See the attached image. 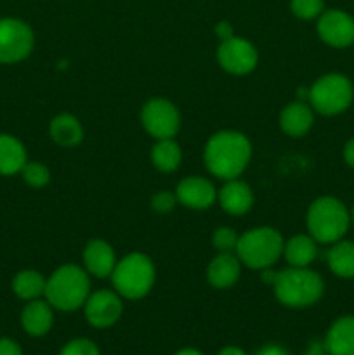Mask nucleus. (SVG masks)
Instances as JSON below:
<instances>
[{
  "label": "nucleus",
  "mask_w": 354,
  "mask_h": 355,
  "mask_svg": "<svg viewBox=\"0 0 354 355\" xmlns=\"http://www.w3.org/2000/svg\"><path fill=\"white\" fill-rule=\"evenodd\" d=\"M252 159L248 137L236 130L215 132L203 149V162L208 172L221 180L238 179Z\"/></svg>",
  "instance_id": "obj_1"
},
{
  "label": "nucleus",
  "mask_w": 354,
  "mask_h": 355,
  "mask_svg": "<svg viewBox=\"0 0 354 355\" xmlns=\"http://www.w3.org/2000/svg\"><path fill=\"white\" fill-rule=\"evenodd\" d=\"M274 297L288 309H307L325 293V281L309 267H288L278 272L273 284Z\"/></svg>",
  "instance_id": "obj_2"
},
{
  "label": "nucleus",
  "mask_w": 354,
  "mask_h": 355,
  "mask_svg": "<svg viewBox=\"0 0 354 355\" xmlns=\"http://www.w3.org/2000/svg\"><path fill=\"white\" fill-rule=\"evenodd\" d=\"M90 295V276L83 267L66 263L47 277L44 298L52 309L61 312H75L83 307Z\"/></svg>",
  "instance_id": "obj_3"
},
{
  "label": "nucleus",
  "mask_w": 354,
  "mask_h": 355,
  "mask_svg": "<svg viewBox=\"0 0 354 355\" xmlns=\"http://www.w3.org/2000/svg\"><path fill=\"white\" fill-rule=\"evenodd\" d=\"M309 236L321 245H333L344 239L351 225V211L333 196H319L309 205L305 215Z\"/></svg>",
  "instance_id": "obj_4"
},
{
  "label": "nucleus",
  "mask_w": 354,
  "mask_h": 355,
  "mask_svg": "<svg viewBox=\"0 0 354 355\" xmlns=\"http://www.w3.org/2000/svg\"><path fill=\"white\" fill-rule=\"evenodd\" d=\"M156 279L153 260L144 253H128L118 260L111 274L115 291L125 300H141L151 291Z\"/></svg>",
  "instance_id": "obj_5"
},
{
  "label": "nucleus",
  "mask_w": 354,
  "mask_h": 355,
  "mask_svg": "<svg viewBox=\"0 0 354 355\" xmlns=\"http://www.w3.org/2000/svg\"><path fill=\"white\" fill-rule=\"evenodd\" d=\"M285 239L280 231L273 227H253L239 236L236 245V257L243 266L253 270H262L273 267L283 257Z\"/></svg>",
  "instance_id": "obj_6"
},
{
  "label": "nucleus",
  "mask_w": 354,
  "mask_h": 355,
  "mask_svg": "<svg viewBox=\"0 0 354 355\" xmlns=\"http://www.w3.org/2000/svg\"><path fill=\"white\" fill-rule=\"evenodd\" d=\"M354 101L353 82L342 73L323 75L309 87V99L312 110L323 116H337L351 107Z\"/></svg>",
  "instance_id": "obj_7"
},
{
  "label": "nucleus",
  "mask_w": 354,
  "mask_h": 355,
  "mask_svg": "<svg viewBox=\"0 0 354 355\" xmlns=\"http://www.w3.org/2000/svg\"><path fill=\"white\" fill-rule=\"evenodd\" d=\"M35 47V33L30 24L17 17L0 19V64L24 61Z\"/></svg>",
  "instance_id": "obj_8"
},
{
  "label": "nucleus",
  "mask_w": 354,
  "mask_h": 355,
  "mask_svg": "<svg viewBox=\"0 0 354 355\" xmlns=\"http://www.w3.org/2000/svg\"><path fill=\"white\" fill-rule=\"evenodd\" d=\"M141 123L144 130L156 141L174 139L180 128V113L176 104L163 97H155L144 103L141 110Z\"/></svg>",
  "instance_id": "obj_9"
},
{
  "label": "nucleus",
  "mask_w": 354,
  "mask_h": 355,
  "mask_svg": "<svg viewBox=\"0 0 354 355\" xmlns=\"http://www.w3.org/2000/svg\"><path fill=\"white\" fill-rule=\"evenodd\" d=\"M217 62L229 75L243 76L257 68L259 52L252 42L233 35L231 38L221 40V45L217 47Z\"/></svg>",
  "instance_id": "obj_10"
},
{
  "label": "nucleus",
  "mask_w": 354,
  "mask_h": 355,
  "mask_svg": "<svg viewBox=\"0 0 354 355\" xmlns=\"http://www.w3.org/2000/svg\"><path fill=\"white\" fill-rule=\"evenodd\" d=\"M124 298L115 290H99L89 295L83 304L87 322L96 329H106L117 324L124 314Z\"/></svg>",
  "instance_id": "obj_11"
},
{
  "label": "nucleus",
  "mask_w": 354,
  "mask_h": 355,
  "mask_svg": "<svg viewBox=\"0 0 354 355\" xmlns=\"http://www.w3.org/2000/svg\"><path fill=\"white\" fill-rule=\"evenodd\" d=\"M316 30L319 38L333 49H347L354 44V17L342 9L323 10Z\"/></svg>",
  "instance_id": "obj_12"
},
{
  "label": "nucleus",
  "mask_w": 354,
  "mask_h": 355,
  "mask_svg": "<svg viewBox=\"0 0 354 355\" xmlns=\"http://www.w3.org/2000/svg\"><path fill=\"white\" fill-rule=\"evenodd\" d=\"M177 203L189 210H208L217 203V193L214 184L200 175L186 177L176 187Z\"/></svg>",
  "instance_id": "obj_13"
},
{
  "label": "nucleus",
  "mask_w": 354,
  "mask_h": 355,
  "mask_svg": "<svg viewBox=\"0 0 354 355\" xmlns=\"http://www.w3.org/2000/svg\"><path fill=\"white\" fill-rule=\"evenodd\" d=\"M117 262L113 246L104 239H90L83 248V269L89 272V276L97 279L111 277Z\"/></svg>",
  "instance_id": "obj_14"
},
{
  "label": "nucleus",
  "mask_w": 354,
  "mask_h": 355,
  "mask_svg": "<svg viewBox=\"0 0 354 355\" xmlns=\"http://www.w3.org/2000/svg\"><path fill=\"white\" fill-rule=\"evenodd\" d=\"M217 201L222 210L229 215H245L253 207L252 187L239 179L226 180L224 186L217 193Z\"/></svg>",
  "instance_id": "obj_15"
},
{
  "label": "nucleus",
  "mask_w": 354,
  "mask_h": 355,
  "mask_svg": "<svg viewBox=\"0 0 354 355\" xmlns=\"http://www.w3.org/2000/svg\"><path fill=\"white\" fill-rule=\"evenodd\" d=\"M52 324H54V309L47 300L37 298V300L26 302L21 311V328L26 335L40 338L51 331Z\"/></svg>",
  "instance_id": "obj_16"
},
{
  "label": "nucleus",
  "mask_w": 354,
  "mask_h": 355,
  "mask_svg": "<svg viewBox=\"0 0 354 355\" xmlns=\"http://www.w3.org/2000/svg\"><path fill=\"white\" fill-rule=\"evenodd\" d=\"M242 266L236 253H219L212 259L207 269V281L215 290H229L238 283Z\"/></svg>",
  "instance_id": "obj_17"
},
{
  "label": "nucleus",
  "mask_w": 354,
  "mask_h": 355,
  "mask_svg": "<svg viewBox=\"0 0 354 355\" xmlns=\"http://www.w3.org/2000/svg\"><path fill=\"white\" fill-rule=\"evenodd\" d=\"M314 125V110L304 101H295L281 110L280 127L290 137H304Z\"/></svg>",
  "instance_id": "obj_18"
},
{
  "label": "nucleus",
  "mask_w": 354,
  "mask_h": 355,
  "mask_svg": "<svg viewBox=\"0 0 354 355\" xmlns=\"http://www.w3.org/2000/svg\"><path fill=\"white\" fill-rule=\"evenodd\" d=\"M323 343L330 355H354V315H342L333 321Z\"/></svg>",
  "instance_id": "obj_19"
},
{
  "label": "nucleus",
  "mask_w": 354,
  "mask_h": 355,
  "mask_svg": "<svg viewBox=\"0 0 354 355\" xmlns=\"http://www.w3.org/2000/svg\"><path fill=\"white\" fill-rule=\"evenodd\" d=\"M26 162L28 153L23 142L10 134H0V175L21 173Z\"/></svg>",
  "instance_id": "obj_20"
},
{
  "label": "nucleus",
  "mask_w": 354,
  "mask_h": 355,
  "mask_svg": "<svg viewBox=\"0 0 354 355\" xmlns=\"http://www.w3.org/2000/svg\"><path fill=\"white\" fill-rule=\"evenodd\" d=\"M49 135L61 148H75L83 141V127L76 116L61 113L49 123Z\"/></svg>",
  "instance_id": "obj_21"
},
{
  "label": "nucleus",
  "mask_w": 354,
  "mask_h": 355,
  "mask_svg": "<svg viewBox=\"0 0 354 355\" xmlns=\"http://www.w3.org/2000/svg\"><path fill=\"white\" fill-rule=\"evenodd\" d=\"M283 257L290 267H309L318 257V243L309 234H297L285 241Z\"/></svg>",
  "instance_id": "obj_22"
},
{
  "label": "nucleus",
  "mask_w": 354,
  "mask_h": 355,
  "mask_svg": "<svg viewBox=\"0 0 354 355\" xmlns=\"http://www.w3.org/2000/svg\"><path fill=\"white\" fill-rule=\"evenodd\" d=\"M328 269L340 279H354V243L340 239L326 253Z\"/></svg>",
  "instance_id": "obj_23"
},
{
  "label": "nucleus",
  "mask_w": 354,
  "mask_h": 355,
  "mask_svg": "<svg viewBox=\"0 0 354 355\" xmlns=\"http://www.w3.org/2000/svg\"><path fill=\"white\" fill-rule=\"evenodd\" d=\"M45 283H47V279L42 276V272L33 269H24L12 277V291L17 298L24 302L37 300V298L44 297Z\"/></svg>",
  "instance_id": "obj_24"
},
{
  "label": "nucleus",
  "mask_w": 354,
  "mask_h": 355,
  "mask_svg": "<svg viewBox=\"0 0 354 355\" xmlns=\"http://www.w3.org/2000/svg\"><path fill=\"white\" fill-rule=\"evenodd\" d=\"M183 162L180 146L174 139H162L156 141L151 149V163L158 172L172 173L176 172Z\"/></svg>",
  "instance_id": "obj_25"
},
{
  "label": "nucleus",
  "mask_w": 354,
  "mask_h": 355,
  "mask_svg": "<svg viewBox=\"0 0 354 355\" xmlns=\"http://www.w3.org/2000/svg\"><path fill=\"white\" fill-rule=\"evenodd\" d=\"M21 177L33 189H42L51 182V170L40 162H26L21 170Z\"/></svg>",
  "instance_id": "obj_26"
},
{
  "label": "nucleus",
  "mask_w": 354,
  "mask_h": 355,
  "mask_svg": "<svg viewBox=\"0 0 354 355\" xmlns=\"http://www.w3.org/2000/svg\"><path fill=\"white\" fill-rule=\"evenodd\" d=\"M290 9L294 16L302 21L318 19L325 10V2L323 0H292Z\"/></svg>",
  "instance_id": "obj_27"
},
{
  "label": "nucleus",
  "mask_w": 354,
  "mask_h": 355,
  "mask_svg": "<svg viewBox=\"0 0 354 355\" xmlns=\"http://www.w3.org/2000/svg\"><path fill=\"white\" fill-rule=\"evenodd\" d=\"M239 236L233 227H217L212 234V245L219 253H235Z\"/></svg>",
  "instance_id": "obj_28"
},
{
  "label": "nucleus",
  "mask_w": 354,
  "mask_h": 355,
  "mask_svg": "<svg viewBox=\"0 0 354 355\" xmlns=\"http://www.w3.org/2000/svg\"><path fill=\"white\" fill-rule=\"evenodd\" d=\"M58 355H101V352L92 340L75 338L66 343Z\"/></svg>",
  "instance_id": "obj_29"
},
{
  "label": "nucleus",
  "mask_w": 354,
  "mask_h": 355,
  "mask_svg": "<svg viewBox=\"0 0 354 355\" xmlns=\"http://www.w3.org/2000/svg\"><path fill=\"white\" fill-rule=\"evenodd\" d=\"M151 208L156 214H169L176 208L177 205V196L172 191H158L156 194H153L151 198Z\"/></svg>",
  "instance_id": "obj_30"
},
{
  "label": "nucleus",
  "mask_w": 354,
  "mask_h": 355,
  "mask_svg": "<svg viewBox=\"0 0 354 355\" xmlns=\"http://www.w3.org/2000/svg\"><path fill=\"white\" fill-rule=\"evenodd\" d=\"M0 355H23V350L14 340L0 338Z\"/></svg>",
  "instance_id": "obj_31"
},
{
  "label": "nucleus",
  "mask_w": 354,
  "mask_h": 355,
  "mask_svg": "<svg viewBox=\"0 0 354 355\" xmlns=\"http://www.w3.org/2000/svg\"><path fill=\"white\" fill-rule=\"evenodd\" d=\"M253 355H290L288 350L285 347L276 345V343H269V345H264L260 347Z\"/></svg>",
  "instance_id": "obj_32"
},
{
  "label": "nucleus",
  "mask_w": 354,
  "mask_h": 355,
  "mask_svg": "<svg viewBox=\"0 0 354 355\" xmlns=\"http://www.w3.org/2000/svg\"><path fill=\"white\" fill-rule=\"evenodd\" d=\"M302 355H330V354L328 350H326L323 340H312V342L307 345V349H305V352Z\"/></svg>",
  "instance_id": "obj_33"
},
{
  "label": "nucleus",
  "mask_w": 354,
  "mask_h": 355,
  "mask_svg": "<svg viewBox=\"0 0 354 355\" xmlns=\"http://www.w3.org/2000/svg\"><path fill=\"white\" fill-rule=\"evenodd\" d=\"M342 155H344V162H346L351 168H354V137H351L349 141L346 142Z\"/></svg>",
  "instance_id": "obj_34"
},
{
  "label": "nucleus",
  "mask_w": 354,
  "mask_h": 355,
  "mask_svg": "<svg viewBox=\"0 0 354 355\" xmlns=\"http://www.w3.org/2000/svg\"><path fill=\"white\" fill-rule=\"evenodd\" d=\"M215 33H217V37L221 38V40H226V38H231L233 35V28L231 24L226 23V21H222V23H219L217 26H215Z\"/></svg>",
  "instance_id": "obj_35"
},
{
  "label": "nucleus",
  "mask_w": 354,
  "mask_h": 355,
  "mask_svg": "<svg viewBox=\"0 0 354 355\" xmlns=\"http://www.w3.org/2000/svg\"><path fill=\"white\" fill-rule=\"evenodd\" d=\"M217 355H246V352L243 349H239V347L228 345V347H224V349H222Z\"/></svg>",
  "instance_id": "obj_36"
},
{
  "label": "nucleus",
  "mask_w": 354,
  "mask_h": 355,
  "mask_svg": "<svg viewBox=\"0 0 354 355\" xmlns=\"http://www.w3.org/2000/svg\"><path fill=\"white\" fill-rule=\"evenodd\" d=\"M174 355H205V354L200 352L198 349H191V347H187V349H180L179 352H176Z\"/></svg>",
  "instance_id": "obj_37"
},
{
  "label": "nucleus",
  "mask_w": 354,
  "mask_h": 355,
  "mask_svg": "<svg viewBox=\"0 0 354 355\" xmlns=\"http://www.w3.org/2000/svg\"><path fill=\"white\" fill-rule=\"evenodd\" d=\"M351 224L354 225V205H353V210H351Z\"/></svg>",
  "instance_id": "obj_38"
}]
</instances>
